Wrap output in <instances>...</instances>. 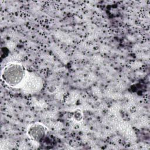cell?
I'll return each instance as SVG.
<instances>
[{"label": "cell", "mask_w": 150, "mask_h": 150, "mask_svg": "<svg viewBox=\"0 0 150 150\" xmlns=\"http://www.w3.org/2000/svg\"><path fill=\"white\" fill-rule=\"evenodd\" d=\"M28 71L19 63H11L6 64L1 71V79L8 86L20 87L23 82Z\"/></svg>", "instance_id": "obj_1"}, {"label": "cell", "mask_w": 150, "mask_h": 150, "mask_svg": "<svg viewBox=\"0 0 150 150\" xmlns=\"http://www.w3.org/2000/svg\"><path fill=\"white\" fill-rule=\"evenodd\" d=\"M47 130V128L43 124L35 122L28 127L27 133L31 139L38 143H41L46 138Z\"/></svg>", "instance_id": "obj_2"}, {"label": "cell", "mask_w": 150, "mask_h": 150, "mask_svg": "<svg viewBox=\"0 0 150 150\" xmlns=\"http://www.w3.org/2000/svg\"><path fill=\"white\" fill-rule=\"evenodd\" d=\"M42 86V80L36 75L28 71L27 75L20 87L27 92L33 93L40 90Z\"/></svg>", "instance_id": "obj_3"}]
</instances>
